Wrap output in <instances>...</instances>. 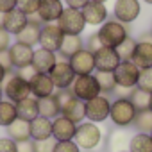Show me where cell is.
Instances as JSON below:
<instances>
[{"label": "cell", "mask_w": 152, "mask_h": 152, "mask_svg": "<svg viewBox=\"0 0 152 152\" xmlns=\"http://www.w3.org/2000/svg\"><path fill=\"white\" fill-rule=\"evenodd\" d=\"M56 95H57L63 116H66L73 124H81L86 120V102L79 100L72 93V90H57Z\"/></svg>", "instance_id": "obj_1"}, {"label": "cell", "mask_w": 152, "mask_h": 152, "mask_svg": "<svg viewBox=\"0 0 152 152\" xmlns=\"http://www.w3.org/2000/svg\"><path fill=\"white\" fill-rule=\"evenodd\" d=\"M102 140H104V134H102V129L99 127V124H93L88 120L77 124L73 141L79 145L81 150H95L102 143Z\"/></svg>", "instance_id": "obj_2"}, {"label": "cell", "mask_w": 152, "mask_h": 152, "mask_svg": "<svg viewBox=\"0 0 152 152\" xmlns=\"http://www.w3.org/2000/svg\"><path fill=\"white\" fill-rule=\"evenodd\" d=\"M99 38H100V43L104 47H111V48H116L127 36H129V27L116 22L115 18L113 20H106L100 29L97 31Z\"/></svg>", "instance_id": "obj_3"}, {"label": "cell", "mask_w": 152, "mask_h": 152, "mask_svg": "<svg viewBox=\"0 0 152 152\" xmlns=\"http://www.w3.org/2000/svg\"><path fill=\"white\" fill-rule=\"evenodd\" d=\"M136 107L129 99H115L111 100V111H109V120L113 122L115 127H129L132 125L136 118Z\"/></svg>", "instance_id": "obj_4"}, {"label": "cell", "mask_w": 152, "mask_h": 152, "mask_svg": "<svg viewBox=\"0 0 152 152\" xmlns=\"http://www.w3.org/2000/svg\"><path fill=\"white\" fill-rule=\"evenodd\" d=\"M4 97L11 102H20L27 97H31V84L27 79H23L20 73H7V77L4 81Z\"/></svg>", "instance_id": "obj_5"}, {"label": "cell", "mask_w": 152, "mask_h": 152, "mask_svg": "<svg viewBox=\"0 0 152 152\" xmlns=\"http://www.w3.org/2000/svg\"><path fill=\"white\" fill-rule=\"evenodd\" d=\"M56 23L59 25V29L66 36H81L86 29L83 11L81 9H72V7H64L63 15L59 16V20Z\"/></svg>", "instance_id": "obj_6"}, {"label": "cell", "mask_w": 152, "mask_h": 152, "mask_svg": "<svg viewBox=\"0 0 152 152\" xmlns=\"http://www.w3.org/2000/svg\"><path fill=\"white\" fill-rule=\"evenodd\" d=\"M70 90L83 102H88V100H91V99L100 95V86H99V81H97V77L93 73H90V75H77Z\"/></svg>", "instance_id": "obj_7"}, {"label": "cell", "mask_w": 152, "mask_h": 152, "mask_svg": "<svg viewBox=\"0 0 152 152\" xmlns=\"http://www.w3.org/2000/svg\"><path fill=\"white\" fill-rule=\"evenodd\" d=\"M113 77L118 88H127L132 90L138 84V77H140V68L132 63V61H120V64L115 68Z\"/></svg>", "instance_id": "obj_8"}, {"label": "cell", "mask_w": 152, "mask_h": 152, "mask_svg": "<svg viewBox=\"0 0 152 152\" xmlns=\"http://www.w3.org/2000/svg\"><path fill=\"white\" fill-rule=\"evenodd\" d=\"M111 111V100L107 95H99L86 102V120L93 124H104L109 118Z\"/></svg>", "instance_id": "obj_9"}, {"label": "cell", "mask_w": 152, "mask_h": 152, "mask_svg": "<svg viewBox=\"0 0 152 152\" xmlns=\"http://www.w3.org/2000/svg\"><path fill=\"white\" fill-rule=\"evenodd\" d=\"M131 61L140 70L152 68V34L150 32L141 36L136 41V47H134V52L131 56Z\"/></svg>", "instance_id": "obj_10"}, {"label": "cell", "mask_w": 152, "mask_h": 152, "mask_svg": "<svg viewBox=\"0 0 152 152\" xmlns=\"http://www.w3.org/2000/svg\"><path fill=\"white\" fill-rule=\"evenodd\" d=\"M48 75H50L56 90H70L75 77H77L68 61H57L54 64V68L48 72Z\"/></svg>", "instance_id": "obj_11"}, {"label": "cell", "mask_w": 152, "mask_h": 152, "mask_svg": "<svg viewBox=\"0 0 152 152\" xmlns=\"http://www.w3.org/2000/svg\"><path fill=\"white\" fill-rule=\"evenodd\" d=\"M140 0H116L113 7V18L124 25H129L140 16Z\"/></svg>", "instance_id": "obj_12"}, {"label": "cell", "mask_w": 152, "mask_h": 152, "mask_svg": "<svg viewBox=\"0 0 152 152\" xmlns=\"http://www.w3.org/2000/svg\"><path fill=\"white\" fill-rule=\"evenodd\" d=\"M63 31L59 29L57 23H43L39 31V47L47 48L50 52H59L61 41H63Z\"/></svg>", "instance_id": "obj_13"}, {"label": "cell", "mask_w": 152, "mask_h": 152, "mask_svg": "<svg viewBox=\"0 0 152 152\" xmlns=\"http://www.w3.org/2000/svg\"><path fill=\"white\" fill-rule=\"evenodd\" d=\"M9 52V59H11V66L13 70H23L29 68L32 63V56H34V48L23 43H11V47L7 48Z\"/></svg>", "instance_id": "obj_14"}, {"label": "cell", "mask_w": 152, "mask_h": 152, "mask_svg": "<svg viewBox=\"0 0 152 152\" xmlns=\"http://www.w3.org/2000/svg\"><path fill=\"white\" fill-rule=\"evenodd\" d=\"M93 56H95V70L97 72L113 73L115 68L122 61L118 52H116V48H111V47H100L97 52H93Z\"/></svg>", "instance_id": "obj_15"}, {"label": "cell", "mask_w": 152, "mask_h": 152, "mask_svg": "<svg viewBox=\"0 0 152 152\" xmlns=\"http://www.w3.org/2000/svg\"><path fill=\"white\" fill-rule=\"evenodd\" d=\"M68 63L75 72V75H90L95 72V56L88 48H83L77 54H73L68 59Z\"/></svg>", "instance_id": "obj_16"}, {"label": "cell", "mask_w": 152, "mask_h": 152, "mask_svg": "<svg viewBox=\"0 0 152 152\" xmlns=\"http://www.w3.org/2000/svg\"><path fill=\"white\" fill-rule=\"evenodd\" d=\"M29 84H31V95L38 100L56 93V86H54L48 73H34L32 79L29 81Z\"/></svg>", "instance_id": "obj_17"}, {"label": "cell", "mask_w": 152, "mask_h": 152, "mask_svg": "<svg viewBox=\"0 0 152 152\" xmlns=\"http://www.w3.org/2000/svg\"><path fill=\"white\" fill-rule=\"evenodd\" d=\"M81 11H83V16H84L86 25H91V27H100V25L107 20V15H109L106 4H102V2H93V0H90V2H88Z\"/></svg>", "instance_id": "obj_18"}, {"label": "cell", "mask_w": 152, "mask_h": 152, "mask_svg": "<svg viewBox=\"0 0 152 152\" xmlns=\"http://www.w3.org/2000/svg\"><path fill=\"white\" fill-rule=\"evenodd\" d=\"M75 131H77V124H73L66 116L59 115L52 120V138L56 141H70L75 138Z\"/></svg>", "instance_id": "obj_19"}, {"label": "cell", "mask_w": 152, "mask_h": 152, "mask_svg": "<svg viewBox=\"0 0 152 152\" xmlns=\"http://www.w3.org/2000/svg\"><path fill=\"white\" fill-rule=\"evenodd\" d=\"M64 6L61 0H41L38 9V20L41 23H56L63 15Z\"/></svg>", "instance_id": "obj_20"}, {"label": "cell", "mask_w": 152, "mask_h": 152, "mask_svg": "<svg viewBox=\"0 0 152 152\" xmlns=\"http://www.w3.org/2000/svg\"><path fill=\"white\" fill-rule=\"evenodd\" d=\"M27 23H29V16H27L25 13H22L18 7L13 9V11H9V13H6V15L2 16V27H4L11 36L20 34V32L25 29Z\"/></svg>", "instance_id": "obj_21"}, {"label": "cell", "mask_w": 152, "mask_h": 152, "mask_svg": "<svg viewBox=\"0 0 152 152\" xmlns=\"http://www.w3.org/2000/svg\"><path fill=\"white\" fill-rule=\"evenodd\" d=\"M56 63H57V56H56V52H50V50L39 47L38 50H34V56H32V63H31V66L34 68L36 73H48V72L54 68Z\"/></svg>", "instance_id": "obj_22"}, {"label": "cell", "mask_w": 152, "mask_h": 152, "mask_svg": "<svg viewBox=\"0 0 152 152\" xmlns=\"http://www.w3.org/2000/svg\"><path fill=\"white\" fill-rule=\"evenodd\" d=\"M15 106H16L18 118H22L25 122H32L34 118L39 116V104H38V99H34L32 95L20 100V102H16Z\"/></svg>", "instance_id": "obj_23"}, {"label": "cell", "mask_w": 152, "mask_h": 152, "mask_svg": "<svg viewBox=\"0 0 152 152\" xmlns=\"http://www.w3.org/2000/svg\"><path fill=\"white\" fill-rule=\"evenodd\" d=\"M41 22L39 20H31L29 18V23L25 25V29L16 34V41L18 43H23V45H29V47H34L38 41H39V31H41Z\"/></svg>", "instance_id": "obj_24"}, {"label": "cell", "mask_w": 152, "mask_h": 152, "mask_svg": "<svg viewBox=\"0 0 152 152\" xmlns=\"http://www.w3.org/2000/svg\"><path fill=\"white\" fill-rule=\"evenodd\" d=\"M6 132L11 140H15L16 143L22 141H29L31 140V122H25L22 118H16L11 125L6 127Z\"/></svg>", "instance_id": "obj_25"}, {"label": "cell", "mask_w": 152, "mask_h": 152, "mask_svg": "<svg viewBox=\"0 0 152 152\" xmlns=\"http://www.w3.org/2000/svg\"><path fill=\"white\" fill-rule=\"evenodd\" d=\"M52 138V120L38 116L31 122V140H48Z\"/></svg>", "instance_id": "obj_26"}, {"label": "cell", "mask_w": 152, "mask_h": 152, "mask_svg": "<svg viewBox=\"0 0 152 152\" xmlns=\"http://www.w3.org/2000/svg\"><path fill=\"white\" fill-rule=\"evenodd\" d=\"M84 48V39L81 36H63L61 47H59V54L64 57V61H68L73 54H77L79 50Z\"/></svg>", "instance_id": "obj_27"}, {"label": "cell", "mask_w": 152, "mask_h": 152, "mask_svg": "<svg viewBox=\"0 0 152 152\" xmlns=\"http://www.w3.org/2000/svg\"><path fill=\"white\" fill-rule=\"evenodd\" d=\"M38 104H39V116H45V118L54 120L56 116L61 115V106H59V100H57V95L56 93L50 95V97L39 99Z\"/></svg>", "instance_id": "obj_28"}, {"label": "cell", "mask_w": 152, "mask_h": 152, "mask_svg": "<svg viewBox=\"0 0 152 152\" xmlns=\"http://www.w3.org/2000/svg\"><path fill=\"white\" fill-rule=\"evenodd\" d=\"M129 152H152V138L147 132H136L129 140Z\"/></svg>", "instance_id": "obj_29"}, {"label": "cell", "mask_w": 152, "mask_h": 152, "mask_svg": "<svg viewBox=\"0 0 152 152\" xmlns=\"http://www.w3.org/2000/svg\"><path fill=\"white\" fill-rule=\"evenodd\" d=\"M18 118L16 115V106L11 100H2L0 102V127H7Z\"/></svg>", "instance_id": "obj_30"}, {"label": "cell", "mask_w": 152, "mask_h": 152, "mask_svg": "<svg viewBox=\"0 0 152 152\" xmlns=\"http://www.w3.org/2000/svg\"><path fill=\"white\" fill-rule=\"evenodd\" d=\"M129 136L124 131H115L109 134L107 140V148L113 152H120V150H129Z\"/></svg>", "instance_id": "obj_31"}, {"label": "cell", "mask_w": 152, "mask_h": 152, "mask_svg": "<svg viewBox=\"0 0 152 152\" xmlns=\"http://www.w3.org/2000/svg\"><path fill=\"white\" fill-rule=\"evenodd\" d=\"M132 127H134L138 132H147V134H150V132H152V111H150V109L138 111V113H136V118H134V122H132Z\"/></svg>", "instance_id": "obj_32"}, {"label": "cell", "mask_w": 152, "mask_h": 152, "mask_svg": "<svg viewBox=\"0 0 152 152\" xmlns=\"http://www.w3.org/2000/svg\"><path fill=\"white\" fill-rule=\"evenodd\" d=\"M129 100L132 102L136 111H143V109H148V106H150V93H147L140 88H132V91L129 95Z\"/></svg>", "instance_id": "obj_33"}, {"label": "cell", "mask_w": 152, "mask_h": 152, "mask_svg": "<svg viewBox=\"0 0 152 152\" xmlns=\"http://www.w3.org/2000/svg\"><path fill=\"white\" fill-rule=\"evenodd\" d=\"M95 77H97V81H99V86H100V93H102V95H111V93H115L116 83H115L113 73H107V72H97Z\"/></svg>", "instance_id": "obj_34"}, {"label": "cell", "mask_w": 152, "mask_h": 152, "mask_svg": "<svg viewBox=\"0 0 152 152\" xmlns=\"http://www.w3.org/2000/svg\"><path fill=\"white\" fill-rule=\"evenodd\" d=\"M134 47H136V39L131 38V36H127V38L116 47V52H118L120 59H122V61H131V56H132V52H134Z\"/></svg>", "instance_id": "obj_35"}, {"label": "cell", "mask_w": 152, "mask_h": 152, "mask_svg": "<svg viewBox=\"0 0 152 152\" xmlns=\"http://www.w3.org/2000/svg\"><path fill=\"white\" fill-rule=\"evenodd\" d=\"M136 88H140V90H143L147 93H152V68L140 70V77H138Z\"/></svg>", "instance_id": "obj_36"}, {"label": "cell", "mask_w": 152, "mask_h": 152, "mask_svg": "<svg viewBox=\"0 0 152 152\" xmlns=\"http://www.w3.org/2000/svg\"><path fill=\"white\" fill-rule=\"evenodd\" d=\"M39 4H41V0H18V6L16 7L22 13H25L27 16H34V15H38Z\"/></svg>", "instance_id": "obj_37"}, {"label": "cell", "mask_w": 152, "mask_h": 152, "mask_svg": "<svg viewBox=\"0 0 152 152\" xmlns=\"http://www.w3.org/2000/svg\"><path fill=\"white\" fill-rule=\"evenodd\" d=\"M54 145H56L54 138H48V140H32V152H54Z\"/></svg>", "instance_id": "obj_38"}, {"label": "cell", "mask_w": 152, "mask_h": 152, "mask_svg": "<svg viewBox=\"0 0 152 152\" xmlns=\"http://www.w3.org/2000/svg\"><path fill=\"white\" fill-rule=\"evenodd\" d=\"M54 152H81V148L73 140H70V141H56Z\"/></svg>", "instance_id": "obj_39"}, {"label": "cell", "mask_w": 152, "mask_h": 152, "mask_svg": "<svg viewBox=\"0 0 152 152\" xmlns=\"http://www.w3.org/2000/svg\"><path fill=\"white\" fill-rule=\"evenodd\" d=\"M0 152H18V143L9 136L0 138Z\"/></svg>", "instance_id": "obj_40"}, {"label": "cell", "mask_w": 152, "mask_h": 152, "mask_svg": "<svg viewBox=\"0 0 152 152\" xmlns=\"http://www.w3.org/2000/svg\"><path fill=\"white\" fill-rule=\"evenodd\" d=\"M100 47H104L102 43H100V38H99V34L95 32V34H91L88 39H86V48L90 50V52H97Z\"/></svg>", "instance_id": "obj_41"}, {"label": "cell", "mask_w": 152, "mask_h": 152, "mask_svg": "<svg viewBox=\"0 0 152 152\" xmlns=\"http://www.w3.org/2000/svg\"><path fill=\"white\" fill-rule=\"evenodd\" d=\"M9 47H11V34L4 27H0V52L7 50Z\"/></svg>", "instance_id": "obj_42"}, {"label": "cell", "mask_w": 152, "mask_h": 152, "mask_svg": "<svg viewBox=\"0 0 152 152\" xmlns=\"http://www.w3.org/2000/svg\"><path fill=\"white\" fill-rule=\"evenodd\" d=\"M18 0H0V15H6L13 9H16Z\"/></svg>", "instance_id": "obj_43"}, {"label": "cell", "mask_w": 152, "mask_h": 152, "mask_svg": "<svg viewBox=\"0 0 152 152\" xmlns=\"http://www.w3.org/2000/svg\"><path fill=\"white\" fill-rule=\"evenodd\" d=\"M0 64H2L7 72L13 70V66H11V59H9V52H7V50H2V52H0Z\"/></svg>", "instance_id": "obj_44"}, {"label": "cell", "mask_w": 152, "mask_h": 152, "mask_svg": "<svg viewBox=\"0 0 152 152\" xmlns=\"http://www.w3.org/2000/svg\"><path fill=\"white\" fill-rule=\"evenodd\" d=\"M90 0H64L66 7H72V9H83Z\"/></svg>", "instance_id": "obj_45"}, {"label": "cell", "mask_w": 152, "mask_h": 152, "mask_svg": "<svg viewBox=\"0 0 152 152\" xmlns=\"http://www.w3.org/2000/svg\"><path fill=\"white\" fill-rule=\"evenodd\" d=\"M18 152H32V140L18 143Z\"/></svg>", "instance_id": "obj_46"}, {"label": "cell", "mask_w": 152, "mask_h": 152, "mask_svg": "<svg viewBox=\"0 0 152 152\" xmlns=\"http://www.w3.org/2000/svg\"><path fill=\"white\" fill-rule=\"evenodd\" d=\"M7 73H9V72H7L2 64H0V86L4 84V81H6V77H7Z\"/></svg>", "instance_id": "obj_47"}, {"label": "cell", "mask_w": 152, "mask_h": 152, "mask_svg": "<svg viewBox=\"0 0 152 152\" xmlns=\"http://www.w3.org/2000/svg\"><path fill=\"white\" fill-rule=\"evenodd\" d=\"M4 100V90H2V86H0V102Z\"/></svg>", "instance_id": "obj_48"}, {"label": "cell", "mask_w": 152, "mask_h": 152, "mask_svg": "<svg viewBox=\"0 0 152 152\" xmlns=\"http://www.w3.org/2000/svg\"><path fill=\"white\" fill-rule=\"evenodd\" d=\"M148 109L152 111V93H150V106H148Z\"/></svg>", "instance_id": "obj_49"}, {"label": "cell", "mask_w": 152, "mask_h": 152, "mask_svg": "<svg viewBox=\"0 0 152 152\" xmlns=\"http://www.w3.org/2000/svg\"><path fill=\"white\" fill-rule=\"evenodd\" d=\"M145 4H148V6H152V0H143Z\"/></svg>", "instance_id": "obj_50"}, {"label": "cell", "mask_w": 152, "mask_h": 152, "mask_svg": "<svg viewBox=\"0 0 152 152\" xmlns=\"http://www.w3.org/2000/svg\"><path fill=\"white\" fill-rule=\"evenodd\" d=\"M93 2H102L104 4V2H107V0H93Z\"/></svg>", "instance_id": "obj_51"}, {"label": "cell", "mask_w": 152, "mask_h": 152, "mask_svg": "<svg viewBox=\"0 0 152 152\" xmlns=\"http://www.w3.org/2000/svg\"><path fill=\"white\" fill-rule=\"evenodd\" d=\"M120 152H129V150H120Z\"/></svg>", "instance_id": "obj_52"}, {"label": "cell", "mask_w": 152, "mask_h": 152, "mask_svg": "<svg viewBox=\"0 0 152 152\" xmlns=\"http://www.w3.org/2000/svg\"><path fill=\"white\" fill-rule=\"evenodd\" d=\"M150 138H152V132H150Z\"/></svg>", "instance_id": "obj_53"}, {"label": "cell", "mask_w": 152, "mask_h": 152, "mask_svg": "<svg viewBox=\"0 0 152 152\" xmlns=\"http://www.w3.org/2000/svg\"><path fill=\"white\" fill-rule=\"evenodd\" d=\"M150 34H152V29H150Z\"/></svg>", "instance_id": "obj_54"}]
</instances>
